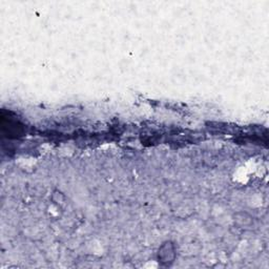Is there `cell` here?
<instances>
[{"label": "cell", "instance_id": "1", "mask_svg": "<svg viewBox=\"0 0 269 269\" xmlns=\"http://www.w3.org/2000/svg\"><path fill=\"white\" fill-rule=\"evenodd\" d=\"M175 257H176L175 245L172 242L164 243V244L161 246V248L159 249V253H158L159 262L161 264L170 265L171 263L174 262Z\"/></svg>", "mask_w": 269, "mask_h": 269}]
</instances>
